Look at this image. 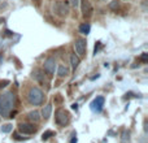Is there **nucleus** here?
Instances as JSON below:
<instances>
[{
    "label": "nucleus",
    "instance_id": "nucleus-22",
    "mask_svg": "<svg viewBox=\"0 0 148 143\" xmlns=\"http://www.w3.org/2000/svg\"><path fill=\"white\" fill-rule=\"evenodd\" d=\"M33 1H35V3H36V4H39V3H40V1H42V0H33Z\"/></svg>",
    "mask_w": 148,
    "mask_h": 143
},
{
    "label": "nucleus",
    "instance_id": "nucleus-3",
    "mask_svg": "<svg viewBox=\"0 0 148 143\" xmlns=\"http://www.w3.org/2000/svg\"><path fill=\"white\" fill-rule=\"evenodd\" d=\"M70 12L69 3L66 0H56L53 4V13L59 17H66Z\"/></svg>",
    "mask_w": 148,
    "mask_h": 143
},
{
    "label": "nucleus",
    "instance_id": "nucleus-19",
    "mask_svg": "<svg viewBox=\"0 0 148 143\" xmlns=\"http://www.w3.org/2000/svg\"><path fill=\"white\" fill-rule=\"evenodd\" d=\"M12 129H13V126L10 124H7V125H4L1 128V131L3 133H9V131H12Z\"/></svg>",
    "mask_w": 148,
    "mask_h": 143
},
{
    "label": "nucleus",
    "instance_id": "nucleus-21",
    "mask_svg": "<svg viewBox=\"0 0 148 143\" xmlns=\"http://www.w3.org/2000/svg\"><path fill=\"white\" fill-rule=\"evenodd\" d=\"M70 5H72L73 8H77L79 5V0H70Z\"/></svg>",
    "mask_w": 148,
    "mask_h": 143
},
{
    "label": "nucleus",
    "instance_id": "nucleus-12",
    "mask_svg": "<svg viewBox=\"0 0 148 143\" xmlns=\"http://www.w3.org/2000/svg\"><path fill=\"white\" fill-rule=\"evenodd\" d=\"M52 113V104H47L43 107V109H42V117L44 118V120H48L49 116H51Z\"/></svg>",
    "mask_w": 148,
    "mask_h": 143
},
{
    "label": "nucleus",
    "instance_id": "nucleus-15",
    "mask_svg": "<svg viewBox=\"0 0 148 143\" xmlns=\"http://www.w3.org/2000/svg\"><path fill=\"white\" fill-rule=\"evenodd\" d=\"M90 30H91V26H90V23H87V22L82 23V25L79 26V33L83 34V35H87V34L90 33Z\"/></svg>",
    "mask_w": 148,
    "mask_h": 143
},
{
    "label": "nucleus",
    "instance_id": "nucleus-23",
    "mask_svg": "<svg viewBox=\"0 0 148 143\" xmlns=\"http://www.w3.org/2000/svg\"><path fill=\"white\" fill-rule=\"evenodd\" d=\"M100 1H104V0H100Z\"/></svg>",
    "mask_w": 148,
    "mask_h": 143
},
{
    "label": "nucleus",
    "instance_id": "nucleus-4",
    "mask_svg": "<svg viewBox=\"0 0 148 143\" xmlns=\"http://www.w3.org/2000/svg\"><path fill=\"white\" fill-rule=\"evenodd\" d=\"M69 120H70V115L68 111L62 109V108H59V109L56 111V113H55V121H56L57 125L65 126L69 122Z\"/></svg>",
    "mask_w": 148,
    "mask_h": 143
},
{
    "label": "nucleus",
    "instance_id": "nucleus-13",
    "mask_svg": "<svg viewBox=\"0 0 148 143\" xmlns=\"http://www.w3.org/2000/svg\"><path fill=\"white\" fill-rule=\"evenodd\" d=\"M68 74H69V69H68L65 65H59V68H57V76H59L60 78H64Z\"/></svg>",
    "mask_w": 148,
    "mask_h": 143
},
{
    "label": "nucleus",
    "instance_id": "nucleus-14",
    "mask_svg": "<svg viewBox=\"0 0 148 143\" xmlns=\"http://www.w3.org/2000/svg\"><path fill=\"white\" fill-rule=\"evenodd\" d=\"M79 63H81V59H79L78 56H77L75 54H73L72 56H70V64H72V68L74 70L78 68V65H79Z\"/></svg>",
    "mask_w": 148,
    "mask_h": 143
},
{
    "label": "nucleus",
    "instance_id": "nucleus-16",
    "mask_svg": "<svg viewBox=\"0 0 148 143\" xmlns=\"http://www.w3.org/2000/svg\"><path fill=\"white\" fill-rule=\"evenodd\" d=\"M120 7H121V4L118 0H112V1L109 3V9H112L113 12H117V10L120 9Z\"/></svg>",
    "mask_w": 148,
    "mask_h": 143
},
{
    "label": "nucleus",
    "instance_id": "nucleus-6",
    "mask_svg": "<svg viewBox=\"0 0 148 143\" xmlns=\"http://www.w3.org/2000/svg\"><path fill=\"white\" fill-rule=\"evenodd\" d=\"M81 3V8H82V16L83 18H91L94 14V8H92L90 0H79Z\"/></svg>",
    "mask_w": 148,
    "mask_h": 143
},
{
    "label": "nucleus",
    "instance_id": "nucleus-7",
    "mask_svg": "<svg viewBox=\"0 0 148 143\" xmlns=\"http://www.w3.org/2000/svg\"><path fill=\"white\" fill-rule=\"evenodd\" d=\"M43 69L46 73H48L49 76H53L55 70H56V60L53 57H48L43 64Z\"/></svg>",
    "mask_w": 148,
    "mask_h": 143
},
{
    "label": "nucleus",
    "instance_id": "nucleus-11",
    "mask_svg": "<svg viewBox=\"0 0 148 143\" xmlns=\"http://www.w3.org/2000/svg\"><path fill=\"white\" fill-rule=\"evenodd\" d=\"M27 118L31 122H39L40 121V113H39V111H31V112H29Z\"/></svg>",
    "mask_w": 148,
    "mask_h": 143
},
{
    "label": "nucleus",
    "instance_id": "nucleus-20",
    "mask_svg": "<svg viewBox=\"0 0 148 143\" xmlns=\"http://www.w3.org/2000/svg\"><path fill=\"white\" fill-rule=\"evenodd\" d=\"M147 60H148V54L147 52H144V54H142V56H140V61L147 63Z\"/></svg>",
    "mask_w": 148,
    "mask_h": 143
},
{
    "label": "nucleus",
    "instance_id": "nucleus-9",
    "mask_svg": "<svg viewBox=\"0 0 148 143\" xmlns=\"http://www.w3.org/2000/svg\"><path fill=\"white\" fill-rule=\"evenodd\" d=\"M103 105H104V98L103 96H97L96 99L92 100L91 103V109L95 111V112H100L103 108Z\"/></svg>",
    "mask_w": 148,
    "mask_h": 143
},
{
    "label": "nucleus",
    "instance_id": "nucleus-17",
    "mask_svg": "<svg viewBox=\"0 0 148 143\" xmlns=\"http://www.w3.org/2000/svg\"><path fill=\"white\" fill-rule=\"evenodd\" d=\"M52 135H55V133L52 130H47V131H44L43 133V135H42V139L43 141H47V139H49Z\"/></svg>",
    "mask_w": 148,
    "mask_h": 143
},
{
    "label": "nucleus",
    "instance_id": "nucleus-1",
    "mask_svg": "<svg viewBox=\"0 0 148 143\" xmlns=\"http://www.w3.org/2000/svg\"><path fill=\"white\" fill-rule=\"evenodd\" d=\"M14 104H16V95L12 91L0 94V115L3 117L9 115L10 111L14 108Z\"/></svg>",
    "mask_w": 148,
    "mask_h": 143
},
{
    "label": "nucleus",
    "instance_id": "nucleus-2",
    "mask_svg": "<svg viewBox=\"0 0 148 143\" xmlns=\"http://www.w3.org/2000/svg\"><path fill=\"white\" fill-rule=\"evenodd\" d=\"M27 100L31 105H40L44 102V92L39 87L33 86L30 87L27 92Z\"/></svg>",
    "mask_w": 148,
    "mask_h": 143
},
{
    "label": "nucleus",
    "instance_id": "nucleus-10",
    "mask_svg": "<svg viewBox=\"0 0 148 143\" xmlns=\"http://www.w3.org/2000/svg\"><path fill=\"white\" fill-rule=\"evenodd\" d=\"M33 77H34V79H35V81L40 82V83H44V82H47L46 76H44V72L40 70V69H34Z\"/></svg>",
    "mask_w": 148,
    "mask_h": 143
},
{
    "label": "nucleus",
    "instance_id": "nucleus-8",
    "mask_svg": "<svg viewBox=\"0 0 148 143\" xmlns=\"http://www.w3.org/2000/svg\"><path fill=\"white\" fill-rule=\"evenodd\" d=\"M18 130L23 134H34L36 131V126H34V124L21 122L18 124Z\"/></svg>",
    "mask_w": 148,
    "mask_h": 143
},
{
    "label": "nucleus",
    "instance_id": "nucleus-5",
    "mask_svg": "<svg viewBox=\"0 0 148 143\" xmlns=\"http://www.w3.org/2000/svg\"><path fill=\"white\" fill-rule=\"evenodd\" d=\"M86 48H87L86 39L77 38L75 41H74V50H75V55L78 57H83L84 55H86Z\"/></svg>",
    "mask_w": 148,
    "mask_h": 143
},
{
    "label": "nucleus",
    "instance_id": "nucleus-18",
    "mask_svg": "<svg viewBox=\"0 0 148 143\" xmlns=\"http://www.w3.org/2000/svg\"><path fill=\"white\" fill-rule=\"evenodd\" d=\"M129 139H130V133L126 131V130H123V133H122V143H127Z\"/></svg>",
    "mask_w": 148,
    "mask_h": 143
}]
</instances>
